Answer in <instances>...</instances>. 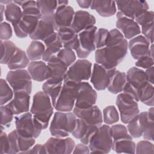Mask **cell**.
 Here are the masks:
<instances>
[{
    "label": "cell",
    "instance_id": "obj_1",
    "mask_svg": "<svg viewBox=\"0 0 154 154\" xmlns=\"http://www.w3.org/2000/svg\"><path fill=\"white\" fill-rule=\"evenodd\" d=\"M128 49V42L126 38L119 44L97 49L94 53L96 63L106 69H115L126 55Z\"/></svg>",
    "mask_w": 154,
    "mask_h": 154
},
{
    "label": "cell",
    "instance_id": "obj_2",
    "mask_svg": "<svg viewBox=\"0 0 154 154\" xmlns=\"http://www.w3.org/2000/svg\"><path fill=\"white\" fill-rule=\"evenodd\" d=\"M54 106L50 97L43 91L34 94L30 112L37 126L42 130L46 129L54 113Z\"/></svg>",
    "mask_w": 154,
    "mask_h": 154
},
{
    "label": "cell",
    "instance_id": "obj_3",
    "mask_svg": "<svg viewBox=\"0 0 154 154\" xmlns=\"http://www.w3.org/2000/svg\"><path fill=\"white\" fill-rule=\"evenodd\" d=\"M77 121L73 112L57 111L50 123L49 131L52 137L65 138L72 134Z\"/></svg>",
    "mask_w": 154,
    "mask_h": 154
},
{
    "label": "cell",
    "instance_id": "obj_4",
    "mask_svg": "<svg viewBox=\"0 0 154 154\" xmlns=\"http://www.w3.org/2000/svg\"><path fill=\"white\" fill-rule=\"evenodd\" d=\"M112 143L111 127L105 124L99 126L88 146L90 153H108L112 149Z\"/></svg>",
    "mask_w": 154,
    "mask_h": 154
},
{
    "label": "cell",
    "instance_id": "obj_5",
    "mask_svg": "<svg viewBox=\"0 0 154 154\" xmlns=\"http://www.w3.org/2000/svg\"><path fill=\"white\" fill-rule=\"evenodd\" d=\"M79 83L72 81H63L61 90L54 106V108L58 111L70 112L73 110Z\"/></svg>",
    "mask_w": 154,
    "mask_h": 154
},
{
    "label": "cell",
    "instance_id": "obj_6",
    "mask_svg": "<svg viewBox=\"0 0 154 154\" xmlns=\"http://www.w3.org/2000/svg\"><path fill=\"white\" fill-rule=\"evenodd\" d=\"M116 105L120 120L125 124L128 123L140 113L138 102L125 93H120L117 95Z\"/></svg>",
    "mask_w": 154,
    "mask_h": 154
},
{
    "label": "cell",
    "instance_id": "obj_7",
    "mask_svg": "<svg viewBox=\"0 0 154 154\" xmlns=\"http://www.w3.org/2000/svg\"><path fill=\"white\" fill-rule=\"evenodd\" d=\"M92 63L86 59H79L68 67L64 81L79 83L90 78Z\"/></svg>",
    "mask_w": 154,
    "mask_h": 154
},
{
    "label": "cell",
    "instance_id": "obj_8",
    "mask_svg": "<svg viewBox=\"0 0 154 154\" xmlns=\"http://www.w3.org/2000/svg\"><path fill=\"white\" fill-rule=\"evenodd\" d=\"M7 81L14 92L26 91L29 94L32 91V78L26 69L10 70L7 75Z\"/></svg>",
    "mask_w": 154,
    "mask_h": 154
},
{
    "label": "cell",
    "instance_id": "obj_9",
    "mask_svg": "<svg viewBox=\"0 0 154 154\" xmlns=\"http://www.w3.org/2000/svg\"><path fill=\"white\" fill-rule=\"evenodd\" d=\"M14 119L16 130L19 135L34 138L40 136L42 129L35 125L31 112H26L16 116Z\"/></svg>",
    "mask_w": 154,
    "mask_h": 154
},
{
    "label": "cell",
    "instance_id": "obj_10",
    "mask_svg": "<svg viewBox=\"0 0 154 154\" xmlns=\"http://www.w3.org/2000/svg\"><path fill=\"white\" fill-rule=\"evenodd\" d=\"M97 29V27L94 26L78 34L79 45L75 52L80 59H85L91 52L96 51L94 37Z\"/></svg>",
    "mask_w": 154,
    "mask_h": 154
},
{
    "label": "cell",
    "instance_id": "obj_11",
    "mask_svg": "<svg viewBox=\"0 0 154 154\" xmlns=\"http://www.w3.org/2000/svg\"><path fill=\"white\" fill-rule=\"evenodd\" d=\"M97 94L96 90L88 82L82 81L78 84L75 106L86 108L96 105Z\"/></svg>",
    "mask_w": 154,
    "mask_h": 154
},
{
    "label": "cell",
    "instance_id": "obj_12",
    "mask_svg": "<svg viewBox=\"0 0 154 154\" xmlns=\"http://www.w3.org/2000/svg\"><path fill=\"white\" fill-rule=\"evenodd\" d=\"M46 153L70 154L75 147V141L70 137L60 138L52 137L44 144Z\"/></svg>",
    "mask_w": 154,
    "mask_h": 154
},
{
    "label": "cell",
    "instance_id": "obj_13",
    "mask_svg": "<svg viewBox=\"0 0 154 154\" xmlns=\"http://www.w3.org/2000/svg\"><path fill=\"white\" fill-rule=\"evenodd\" d=\"M116 70V69H106L101 65L94 63L90 78L94 88L97 91L105 90L108 85L111 77Z\"/></svg>",
    "mask_w": 154,
    "mask_h": 154
},
{
    "label": "cell",
    "instance_id": "obj_14",
    "mask_svg": "<svg viewBox=\"0 0 154 154\" xmlns=\"http://www.w3.org/2000/svg\"><path fill=\"white\" fill-rule=\"evenodd\" d=\"M128 49L134 60H137L147 55L153 57V43L150 44L143 35L131 38L128 42Z\"/></svg>",
    "mask_w": 154,
    "mask_h": 154
},
{
    "label": "cell",
    "instance_id": "obj_15",
    "mask_svg": "<svg viewBox=\"0 0 154 154\" xmlns=\"http://www.w3.org/2000/svg\"><path fill=\"white\" fill-rule=\"evenodd\" d=\"M116 4L119 11L133 20L142 13L149 10V5L146 1H116Z\"/></svg>",
    "mask_w": 154,
    "mask_h": 154
},
{
    "label": "cell",
    "instance_id": "obj_16",
    "mask_svg": "<svg viewBox=\"0 0 154 154\" xmlns=\"http://www.w3.org/2000/svg\"><path fill=\"white\" fill-rule=\"evenodd\" d=\"M54 14L42 16L34 32L29 35L32 40L43 42L48 37L56 32Z\"/></svg>",
    "mask_w": 154,
    "mask_h": 154
},
{
    "label": "cell",
    "instance_id": "obj_17",
    "mask_svg": "<svg viewBox=\"0 0 154 154\" xmlns=\"http://www.w3.org/2000/svg\"><path fill=\"white\" fill-rule=\"evenodd\" d=\"M42 17L23 14L20 21L12 25L16 36L20 38L29 36L35 30L38 20Z\"/></svg>",
    "mask_w": 154,
    "mask_h": 154
},
{
    "label": "cell",
    "instance_id": "obj_18",
    "mask_svg": "<svg viewBox=\"0 0 154 154\" xmlns=\"http://www.w3.org/2000/svg\"><path fill=\"white\" fill-rule=\"evenodd\" d=\"M116 27L127 40L140 35L141 29L136 22L123 15L120 11L116 13Z\"/></svg>",
    "mask_w": 154,
    "mask_h": 154
},
{
    "label": "cell",
    "instance_id": "obj_19",
    "mask_svg": "<svg viewBox=\"0 0 154 154\" xmlns=\"http://www.w3.org/2000/svg\"><path fill=\"white\" fill-rule=\"evenodd\" d=\"M99 128V126L89 124L84 120L77 118L76 126L72 135L74 138L79 140L82 143L88 145Z\"/></svg>",
    "mask_w": 154,
    "mask_h": 154
},
{
    "label": "cell",
    "instance_id": "obj_20",
    "mask_svg": "<svg viewBox=\"0 0 154 154\" xmlns=\"http://www.w3.org/2000/svg\"><path fill=\"white\" fill-rule=\"evenodd\" d=\"M73 112L77 118L81 119L89 124L99 126L102 125V113L96 105L86 108H79L74 106Z\"/></svg>",
    "mask_w": 154,
    "mask_h": 154
},
{
    "label": "cell",
    "instance_id": "obj_21",
    "mask_svg": "<svg viewBox=\"0 0 154 154\" xmlns=\"http://www.w3.org/2000/svg\"><path fill=\"white\" fill-rule=\"evenodd\" d=\"M30 94L26 91L14 92L13 99L5 105L13 112L14 116H18L29 111Z\"/></svg>",
    "mask_w": 154,
    "mask_h": 154
},
{
    "label": "cell",
    "instance_id": "obj_22",
    "mask_svg": "<svg viewBox=\"0 0 154 154\" xmlns=\"http://www.w3.org/2000/svg\"><path fill=\"white\" fill-rule=\"evenodd\" d=\"M95 17L85 10H78L75 12L70 28L77 34L90 28L96 24Z\"/></svg>",
    "mask_w": 154,
    "mask_h": 154
},
{
    "label": "cell",
    "instance_id": "obj_23",
    "mask_svg": "<svg viewBox=\"0 0 154 154\" xmlns=\"http://www.w3.org/2000/svg\"><path fill=\"white\" fill-rule=\"evenodd\" d=\"M27 68L32 79L35 81H46L51 76V68L44 61H31Z\"/></svg>",
    "mask_w": 154,
    "mask_h": 154
},
{
    "label": "cell",
    "instance_id": "obj_24",
    "mask_svg": "<svg viewBox=\"0 0 154 154\" xmlns=\"http://www.w3.org/2000/svg\"><path fill=\"white\" fill-rule=\"evenodd\" d=\"M75 11L70 5H57L54 13V22L56 32L63 27H69L72 22Z\"/></svg>",
    "mask_w": 154,
    "mask_h": 154
},
{
    "label": "cell",
    "instance_id": "obj_25",
    "mask_svg": "<svg viewBox=\"0 0 154 154\" xmlns=\"http://www.w3.org/2000/svg\"><path fill=\"white\" fill-rule=\"evenodd\" d=\"M51 70V76L46 81L52 83L63 82L68 67H66L56 55L52 57L47 62Z\"/></svg>",
    "mask_w": 154,
    "mask_h": 154
},
{
    "label": "cell",
    "instance_id": "obj_26",
    "mask_svg": "<svg viewBox=\"0 0 154 154\" xmlns=\"http://www.w3.org/2000/svg\"><path fill=\"white\" fill-rule=\"evenodd\" d=\"M43 43L45 46V51L42 60L47 63L50 58L57 55L60 49L63 48V44L57 32H54L48 37L43 41Z\"/></svg>",
    "mask_w": 154,
    "mask_h": 154
},
{
    "label": "cell",
    "instance_id": "obj_27",
    "mask_svg": "<svg viewBox=\"0 0 154 154\" xmlns=\"http://www.w3.org/2000/svg\"><path fill=\"white\" fill-rule=\"evenodd\" d=\"M58 35L63 44V48L75 51L79 45L78 34L70 26L60 28L57 31Z\"/></svg>",
    "mask_w": 154,
    "mask_h": 154
},
{
    "label": "cell",
    "instance_id": "obj_28",
    "mask_svg": "<svg viewBox=\"0 0 154 154\" xmlns=\"http://www.w3.org/2000/svg\"><path fill=\"white\" fill-rule=\"evenodd\" d=\"M126 74L127 82L140 91L149 82L145 71L137 67L130 68Z\"/></svg>",
    "mask_w": 154,
    "mask_h": 154
},
{
    "label": "cell",
    "instance_id": "obj_29",
    "mask_svg": "<svg viewBox=\"0 0 154 154\" xmlns=\"http://www.w3.org/2000/svg\"><path fill=\"white\" fill-rule=\"evenodd\" d=\"M147 119V111H144L139 113L127 123L128 131L132 138H137L142 136Z\"/></svg>",
    "mask_w": 154,
    "mask_h": 154
},
{
    "label": "cell",
    "instance_id": "obj_30",
    "mask_svg": "<svg viewBox=\"0 0 154 154\" xmlns=\"http://www.w3.org/2000/svg\"><path fill=\"white\" fill-rule=\"evenodd\" d=\"M90 8L104 17L114 16L117 10L116 2L113 1H92Z\"/></svg>",
    "mask_w": 154,
    "mask_h": 154
},
{
    "label": "cell",
    "instance_id": "obj_31",
    "mask_svg": "<svg viewBox=\"0 0 154 154\" xmlns=\"http://www.w3.org/2000/svg\"><path fill=\"white\" fill-rule=\"evenodd\" d=\"M126 81V74L125 72H120L116 69L111 77L106 88L108 91L112 94L120 93L123 91Z\"/></svg>",
    "mask_w": 154,
    "mask_h": 154
},
{
    "label": "cell",
    "instance_id": "obj_32",
    "mask_svg": "<svg viewBox=\"0 0 154 154\" xmlns=\"http://www.w3.org/2000/svg\"><path fill=\"white\" fill-rule=\"evenodd\" d=\"M29 63L26 53L17 47L15 54L7 64V67L10 70L24 69L28 66Z\"/></svg>",
    "mask_w": 154,
    "mask_h": 154
},
{
    "label": "cell",
    "instance_id": "obj_33",
    "mask_svg": "<svg viewBox=\"0 0 154 154\" xmlns=\"http://www.w3.org/2000/svg\"><path fill=\"white\" fill-rule=\"evenodd\" d=\"M23 16L21 7L13 1L5 5V18L6 20L13 25L18 23Z\"/></svg>",
    "mask_w": 154,
    "mask_h": 154
},
{
    "label": "cell",
    "instance_id": "obj_34",
    "mask_svg": "<svg viewBox=\"0 0 154 154\" xmlns=\"http://www.w3.org/2000/svg\"><path fill=\"white\" fill-rule=\"evenodd\" d=\"M45 51V46L41 41L32 40L28 46L26 53L30 61H38L42 59Z\"/></svg>",
    "mask_w": 154,
    "mask_h": 154
},
{
    "label": "cell",
    "instance_id": "obj_35",
    "mask_svg": "<svg viewBox=\"0 0 154 154\" xmlns=\"http://www.w3.org/2000/svg\"><path fill=\"white\" fill-rule=\"evenodd\" d=\"M17 48L16 45L10 40H1V64L7 65Z\"/></svg>",
    "mask_w": 154,
    "mask_h": 154
},
{
    "label": "cell",
    "instance_id": "obj_36",
    "mask_svg": "<svg viewBox=\"0 0 154 154\" xmlns=\"http://www.w3.org/2000/svg\"><path fill=\"white\" fill-rule=\"evenodd\" d=\"M133 139H123L114 141L112 143V150L117 153H135V143Z\"/></svg>",
    "mask_w": 154,
    "mask_h": 154
},
{
    "label": "cell",
    "instance_id": "obj_37",
    "mask_svg": "<svg viewBox=\"0 0 154 154\" xmlns=\"http://www.w3.org/2000/svg\"><path fill=\"white\" fill-rule=\"evenodd\" d=\"M63 83H52L45 81L42 85V90L50 97L54 107L60 95Z\"/></svg>",
    "mask_w": 154,
    "mask_h": 154
},
{
    "label": "cell",
    "instance_id": "obj_38",
    "mask_svg": "<svg viewBox=\"0 0 154 154\" xmlns=\"http://www.w3.org/2000/svg\"><path fill=\"white\" fill-rule=\"evenodd\" d=\"M14 2L21 7L23 14L42 16L35 1H14Z\"/></svg>",
    "mask_w": 154,
    "mask_h": 154
},
{
    "label": "cell",
    "instance_id": "obj_39",
    "mask_svg": "<svg viewBox=\"0 0 154 154\" xmlns=\"http://www.w3.org/2000/svg\"><path fill=\"white\" fill-rule=\"evenodd\" d=\"M14 96V91L6 79L0 80V105H4L8 103Z\"/></svg>",
    "mask_w": 154,
    "mask_h": 154
},
{
    "label": "cell",
    "instance_id": "obj_40",
    "mask_svg": "<svg viewBox=\"0 0 154 154\" xmlns=\"http://www.w3.org/2000/svg\"><path fill=\"white\" fill-rule=\"evenodd\" d=\"M143 103L153 106L154 104V88L153 84L148 82L143 88L140 94V100Z\"/></svg>",
    "mask_w": 154,
    "mask_h": 154
},
{
    "label": "cell",
    "instance_id": "obj_41",
    "mask_svg": "<svg viewBox=\"0 0 154 154\" xmlns=\"http://www.w3.org/2000/svg\"><path fill=\"white\" fill-rule=\"evenodd\" d=\"M119 114L114 105H109L103 109V122L108 125H112L119 120Z\"/></svg>",
    "mask_w": 154,
    "mask_h": 154
},
{
    "label": "cell",
    "instance_id": "obj_42",
    "mask_svg": "<svg viewBox=\"0 0 154 154\" xmlns=\"http://www.w3.org/2000/svg\"><path fill=\"white\" fill-rule=\"evenodd\" d=\"M56 56L67 67L74 63L76 60V54L75 51L64 48L60 49Z\"/></svg>",
    "mask_w": 154,
    "mask_h": 154
},
{
    "label": "cell",
    "instance_id": "obj_43",
    "mask_svg": "<svg viewBox=\"0 0 154 154\" xmlns=\"http://www.w3.org/2000/svg\"><path fill=\"white\" fill-rule=\"evenodd\" d=\"M111 131L113 141L123 139H133L129 134L127 128L123 125H112L111 126Z\"/></svg>",
    "mask_w": 154,
    "mask_h": 154
},
{
    "label": "cell",
    "instance_id": "obj_44",
    "mask_svg": "<svg viewBox=\"0 0 154 154\" xmlns=\"http://www.w3.org/2000/svg\"><path fill=\"white\" fill-rule=\"evenodd\" d=\"M37 4L42 16L54 14L57 8V1H37Z\"/></svg>",
    "mask_w": 154,
    "mask_h": 154
},
{
    "label": "cell",
    "instance_id": "obj_45",
    "mask_svg": "<svg viewBox=\"0 0 154 154\" xmlns=\"http://www.w3.org/2000/svg\"><path fill=\"white\" fill-rule=\"evenodd\" d=\"M108 33L109 31L103 28H100L97 29L94 37V43L96 49L105 46Z\"/></svg>",
    "mask_w": 154,
    "mask_h": 154
},
{
    "label": "cell",
    "instance_id": "obj_46",
    "mask_svg": "<svg viewBox=\"0 0 154 154\" xmlns=\"http://www.w3.org/2000/svg\"><path fill=\"white\" fill-rule=\"evenodd\" d=\"M1 125L3 127L9 126L14 118L12 111L5 105H1Z\"/></svg>",
    "mask_w": 154,
    "mask_h": 154
},
{
    "label": "cell",
    "instance_id": "obj_47",
    "mask_svg": "<svg viewBox=\"0 0 154 154\" xmlns=\"http://www.w3.org/2000/svg\"><path fill=\"white\" fill-rule=\"evenodd\" d=\"M154 147L152 143L145 140L139 141L135 144V153H153Z\"/></svg>",
    "mask_w": 154,
    "mask_h": 154
},
{
    "label": "cell",
    "instance_id": "obj_48",
    "mask_svg": "<svg viewBox=\"0 0 154 154\" xmlns=\"http://www.w3.org/2000/svg\"><path fill=\"white\" fill-rule=\"evenodd\" d=\"M35 138L31 137H25L18 135V143L20 150L19 153H25L30 149L35 143Z\"/></svg>",
    "mask_w": 154,
    "mask_h": 154
},
{
    "label": "cell",
    "instance_id": "obj_49",
    "mask_svg": "<svg viewBox=\"0 0 154 154\" xmlns=\"http://www.w3.org/2000/svg\"><path fill=\"white\" fill-rule=\"evenodd\" d=\"M10 150L8 153H18L20 152L18 143V134L16 130H13L8 134Z\"/></svg>",
    "mask_w": 154,
    "mask_h": 154
},
{
    "label": "cell",
    "instance_id": "obj_50",
    "mask_svg": "<svg viewBox=\"0 0 154 154\" xmlns=\"http://www.w3.org/2000/svg\"><path fill=\"white\" fill-rule=\"evenodd\" d=\"M153 19H154L153 11L152 10H147L142 13L138 16H137L134 20L139 26H141L149 23L153 22Z\"/></svg>",
    "mask_w": 154,
    "mask_h": 154
},
{
    "label": "cell",
    "instance_id": "obj_51",
    "mask_svg": "<svg viewBox=\"0 0 154 154\" xmlns=\"http://www.w3.org/2000/svg\"><path fill=\"white\" fill-rule=\"evenodd\" d=\"M13 29L11 26L7 22H1L0 25V38L1 40H9L12 37Z\"/></svg>",
    "mask_w": 154,
    "mask_h": 154
},
{
    "label": "cell",
    "instance_id": "obj_52",
    "mask_svg": "<svg viewBox=\"0 0 154 154\" xmlns=\"http://www.w3.org/2000/svg\"><path fill=\"white\" fill-rule=\"evenodd\" d=\"M147 117H148L147 121L145 125L142 136L144 140H147L149 141H153V126H154L153 119L149 117L148 116Z\"/></svg>",
    "mask_w": 154,
    "mask_h": 154
},
{
    "label": "cell",
    "instance_id": "obj_53",
    "mask_svg": "<svg viewBox=\"0 0 154 154\" xmlns=\"http://www.w3.org/2000/svg\"><path fill=\"white\" fill-rule=\"evenodd\" d=\"M141 32L150 44L153 43V22L141 26Z\"/></svg>",
    "mask_w": 154,
    "mask_h": 154
},
{
    "label": "cell",
    "instance_id": "obj_54",
    "mask_svg": "<svg viewBox=\"0 0 154 154\" xmlns=\"http://www.w3.org/2000/svg\"><path fill=\"white\" fill-rule=\"evenodd\" d=\"M153 57L149 55L143 56L137 60L135 63L136 67L138 68H142L144 69H147L152 66H153Z\"/></svg>",
    "mask_w": 154,
    "mask_h": 154
},
{
    "label": "cell",
    "instance_id": "obj_55",
    "mask_svg": "<svg viewBox=\"0 0 154 154\" xmlns=\"http://www.w3.org/2000/svg\"><path fill=\"white\" fill-rule=\"evenodd\" d=\"M122 92L123 93H125V94L129 95V96H131L132 98H133L137 102H139L140 91L137 90L133 86H132L127 81H126L125 85L124 86Z\"/></svg>",
    "mask_w": 154,
    "mask_h": 154
},
{
    "label": "cell",
    "instance_id": "obj_56",
    "mask_svg": "<svg viewBox=\"0 0 154 154\" xmlns=\"http://www.w3.org/2000/svg\"><path fill=\"white\" fill-rule=\"evenodd\" d=\"M0 144H1L0 153L1 154L8 153L9 150H10V146H9L8 135H7V134L3 131L2 128H1V134H0Z\"/></svg>",
    "mask_w": 154,
    "mask_h": 154
},
{
    "label": "cell",
    "instance_id": "obj_57",
    "mask_svg": "<svg viewBox=\"0 0 154 154\" xmlns=\"http://www.w3.org/2000/svg\"><path fill=\"white\" fill-rule=\"evenodd\" d=\"M25 153H40L43 154L46 153V150L44 144H34L30 149L26 151Z\"/></svg>",
    "mask_w": 154,
    "mask_h": 154
},
{
    "label": "cell",
    "instance_id": "obj_58",
    "mask_svg": "<svg viewBox=\"0 0 154 154\" xmlns=\"http://www.w3.org/2000/svg\"><path fill=\"white\" fill-rule=\"evenodd\" d=\"M90 150L88 147V146L85 144L83 143H79L76 146H75L72 153H90Z\"/></svg>",
    "mask_w": 154,
    "mask_h": 154
},
{
    "label": "cell",
    "instance_id": "obj_59",
    "mask_svg": "<svg viewBox=\"0 0 154 154\" xmlns=\"http://www.w3.org/2000/svg\"><path fill=\"white\" fill-rule=\"evenodd\" d=\"M146 75L148 79V81L149 83L153 84L154 83V68L153 66L146 69L145 71Z\"/></svg>",
    "mask_w": 154,
    "mask_h": 154
},
{
    "label": "cell",
    "instance_id": "obj_60",
    "mask_svg": "<svg viewBox=\"0 0 154 154\" xmlns=\"http://www.w3.org/2000/svg\"><path fill=\"white\" fill-rule=\"evenodd\" d=\"M76 3L78 4L79 7L81 8H90L92 3V1H87V0H81L76 1Z\"/></svg>",
    "mask_w": 154,
    "mask_h": 154
},
{
    "label": "cell",
    "instance_id": "obj_61",
    "mask_svg": "<svg viewBox=\"0 0 154 154\" xmlns=\"http://www.w3.org/2000/svg\"><path fill=\"white\" fill-rule=\"evenodd\" d=\"M5 6L3 4H0V10H1V21L3 22L4 16H5Z\"/></svg>",
    "mask_w": 154,
    "mask_h": 154
},
{
    "label": "cell",
    "instance_id": "obj_62",
    "mask_svg": "<svg viewBox=\"0 0 154 154\" xmlns=\"http://www.w3.org/2000/svg\"><path fill=\"white\" fill-rule=\"evenodd\" d=\"M13 2V1H11V0H7V1H0V4H3V5H8V4H10L11 2Z\"/></svg>",
    "mask_w": 154,
    "mask_h": 154
}]
</instances>
